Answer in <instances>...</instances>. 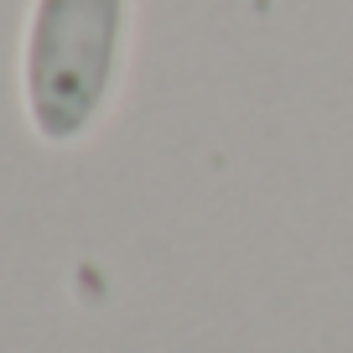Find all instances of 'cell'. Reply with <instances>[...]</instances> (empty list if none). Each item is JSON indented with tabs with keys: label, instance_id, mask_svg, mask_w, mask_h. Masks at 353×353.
Segmentation results:
<instances>
[{
	"label": "cell",
	"instance_id": "1",
	"mask_svg": "<svg viewBox=\"0 0 353 353\" xmlns=\"http://www.w3.org/2000/svg\"><path fill=\"white\" fill-rule=\"evenodd\" d=\"M125 42L130 0H32L21 99L47 145H73L104 120L125 73Z\"/></svg>",
	"mask_w": 353,
	"mask_h": 353
}]
</instances>
